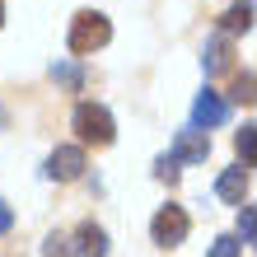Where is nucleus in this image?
<instances>
[{
	"instance_id": "obj_4",
	"label": "nucleus",
	"mask_w": 257,
	"mask_h": 257,
	"mask_svg": "<svg viewBox=\"0 0 257 257\" xmlns=\"http://www.w3.org/2000/svg\"><path fill=\"white\" fill-rule=\"evenodd\" d=\"M206 155H210V136L196 131V126H187V131H178L169 159H173V164H206Z\"/></svg>"
},
{
	"instance_id": "obj_6",
	"label": "nucleus",
	"mask_w": 257,
	"mask_h": 257,
	"mask_svg": "<svg viewBox=\"0 0 257 257\" xmlns=\"http://www.w3.org/2000/svg\"><path fill=\"white\" fill-rule=\"evenodd\" d=\"M84 173V150L80 145H56L52 159H47V178H56V183H70V178Z\"/></svg>"
},
{
	"instance_id": "obj_17",
	"label": "nucleus",
	"mask_w": 257,
	"mask_h": 257,
	"mask_svg": "<svg viewBox=\"0 0 257 257\" xmlns=\"http://www.w3.org/2000/svg\"><path fill=\"white\" fill-rule=\"evenodd\" d=\"M52 75H56V80H61V84H80V70H75V66H56Z\"/></svg>"
},
{
	"instance_id": "obj_7",
	"label": "nucleus",
	"mask_w": 257,
	"mask_h": 257,
	"mask_svg": "<svg viewBox=\"0 0 257 257\" xmlns=\"http://www.w3.org/2000/svg\"><path fill=\"white\" fill-rule=\"evenodd\" d=\"M70 257H108V234H103L94 220H84L80 229H75V248H70Z\"/></svg>"
},
{
	"instance_id": "obj_11",
	"label": "nucleus",
	"mask_w": 257,
	"mask_h": 257,
	"mask_svg": "<svg viewBox=\"0 0 257 257\" xmlns=\"http://www.w3.org/2000/svg\"><path fill=\"white\" fill-rule=\"evenodd\" d=\"M234 150L243 155V164H252V155H257V131H252V126H243V131L234 136Z\"/></svg>"
},
{
	"instance_id": "obj_18",
	"label": "nucleus",
	"mask_w": 257,
	"mask_h": 257,
	"mask_svg": "<svg viewBox=\"0 0 257 257\" xmlns=\"http://www.w3.org/2000/svg\"><path fill=\"white\" fill-rule=\"evenodd\" d=\"M10 224H14V210L0 201V234H10Z\"/></svg>"
},
{
	"instance_id": "obj_2",
	"label": "nucleus",
	"mask_w": 257,
	"mask_h": 257,
	"mask_svg": "<svg viewBox=\"0 0 257 257\" xmlns=\"http://www.w3.org/2000/svg\"><path fill=\"white\" fill-rule=\"evenodd\" d=\"M70 122H75L84 145H112V136H117V122H112V112L103 103H80Z\"/></svg>"
},
{
	"instance_id": "obj_1",
	"label": "nucleus",
	"mask_w": 257,
	"mask_h": 257,
	"mask_svg": "<svg viewBox=\"0 0 257 257\" xmlns=\"http://www.w3.org/2000/svg\"><path fill=\"white\" fill-rule=\"evenodd\" d=\"M108 38H112V24H108V14H98V10H80V14H75V24H70V38H66V47H70L75 56H89V52L108 47Z\"/></svg>"
},
{
	"instance_id": "obj_12",
	"label": "nucleus",
	"mask_w": 257,
	"mask_h": 257,
	"mask_svg": "<svg viewBox=\"0 0 257 257\" xmlns=\"http://www.w3.org/2000/svg\"><path fill=\"white\" fill-rule=\"evenodd\" d=\"M243 252V243H238L234 234H224V238H215V248H210V257H238Z\"/></svg>"
},
{
	"instance_id": "obj_3",
	"label": "nucleus",
	"mask_w": 257,
	"mask_h": 257,
	"mask_svg": "<svg viewBox=\"0 0 257 257\" xmlns=\"http://www.w3.org/2000/svg\"><path fill=\"white\" fill-rule=\"evenodd\" d=\"M187 229H192V220H187V210L183 206H164L155 220H150V234H155V243L159 248H178L187 238Z\"/></svg>"
},
{
	"instance_id": "obj_14",
	"label": "nucleus",
	"mask_w": 257,
	"mask_h": 257,
	"mask_svg": "<svg viewBox=\"0 0 257 257\" xmlns=\"http://www.w3.org/2000/svg\"><path fill=\"white\" fill-rule=\"evenodd\" d=\"M252 229H257V224H252V206H243V215H238V243H252Z\"/></svg>"
},
{
	"instance_id": "obj_5",
	"label": "nucleus",
	"mask_w": 257,
	"mask_h": 257,
	"mask_svg": "<svg viewBox=\"0 0 257 257\" xmlns=\"http://www.w3.org/2000/svg\"><path fill=\"white\" fill-rule=\"evenodd\" d=\"M224 117H229V103H224L215 89H206V94H196V103H192V126L196 131H210V126H220Z\"/></svg>"
},
{
	"instance_id": "obj_9",
	"label": "nucleus",
	"mask_w": 257,
	"mask_h": 257,
	"mask_svg": "<svg viewBox=\"0 0 257 257\" xmlns=\"http://www.w3.org/2000/svg\"><path fill=\"white\" fill-rule=\"evenodd\" d=\"M215 192L224 196V201L243 206V201H248V169H224L220 183H215Z\"/></svg>"
},
{
	"instance_id": "obj_10",
	"label": "nucleus",
	"mask_w": 257,
	"mask_h": 257,
	"mask_svg": "<svg viewBox=\"0 0 257 257\" xmlns=\"http://www.w3.org/2000/svg\"><path fill=\"white\" fill-rule=\"evenodd\" d=\"M224 38H229V33H248V28H252V5H248V0H243V5H229V14H224Z\"/></svg>"
},
{
	"instance_id": "obj_13",
	"label": "nucleus",
	"mask_w": 257,
	"mask_h": 257,
	"mask_svg": "<svg viewBox=\"0 0 257 257\" xmlns=\"http://www.w3.org/2000/svg\"><path fill=\"white\" fill-rule=\"evenodd\" d=\"M42 257H70V238L47 234V243H42Z\"/></svg>"
},
{
	"instance_id": "obj_8",
	"label": "nucleus",
	"mask_w": 257,
	"mask_h": 257,
	"mask_svg": "<svg viewBox=\"0 0 257 257\" xmlns=\"http://www.w3.org/2000/svg\"><path fill=\"white\" fill-rule=\"evenodd\" d=\"M229 56H234L229 38H224V33H215V38H210L206 47H201V70H206V75H220V70H229Z\"/></svg>"
},
{
	"instance_id": "obj_16",
	"label": "nucleus",
	"mask_w": 257,
	"mask_h": 257,
	"mask_svg": "<svg viewBox=\"0 0 257 257\" xmlns=\"http://www.w3.org/2000/svg\"><path fill=\"white\" fill-rule=\"evenodd\" d=\"M234 98L238 103H252V75H243V80L234 84Z\"/></svg>"
},
{
	"instance_id": "obj_19",
	"label": "nucleus",
	"mask_w": 257,
	"mask_h": 257,
	"mask_svg": "<svg viewBox=\"0 0 257 257\" xmlns=\"http://www.w3.org/2000/svg\"><path fill=\"white\" fill-rule=\"evenodd\" d=\"M0 24H5V0H0Z\"/></svg>"
},
{
	"instance_id": "obj_15",
	"label": "nucleus",
	"mask_w": 257,
	"mask_h": 257,
	"mask_svg": "<svg viewBox=\"0 0 257 257\" xmlns=\"http://www.w3.org/2000/svg\"><path fill=\"white\" fill-rule=\"evenodd\" d=\"M155 173H159V178H164V183H178V164H173V159H169V155H164V159H159V164H155Z\"/></svg>"
}]
</instances>
